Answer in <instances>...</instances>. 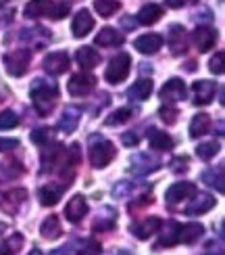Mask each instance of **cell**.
<instances>
[{
	"label": "cell",
	"mask_w": 225,
	"mask_h": 255,
	"mask_svg": "<svg viewBox=\"0 0 225 255\" xmlns=\"http://www.w3.org/2000/svg\"><path fill=\"white\" fill-rule=\"evenodd\" d=\"M31 101L40 115H48L59 101V88L52 82L46 80H36L31 84Z\"/></svg>",
	"instance_id": "cell-1"
},
{
	"label": "cell",
	"mask_w": 225,
	"mask_h": 255,
	"mask_svg": "<svg viewBox=\"0 0 225 255\" xmlns=\"http://www.w3.org/2000/svg\"><path fill=\"white\" fill-rule=\"evenodd\" d=\"M90 163L94 167H106L115 159V146L111 140H106L102 134H92L90 136Z\"/></svg>",
	"instance_id": "cell-2"
},
{
	"label": "cell",
	"mask_w": 225,
	"mask_h": 255,
	"mask_svg": "<svg viewBox=\"0 0 225 255\" xmlns=\"http://www.w3.org/2000/svg\"><path fill=\"white\" fill-rule=\"evenodd\" d=\"M69 2H52V0H31V2L25 4L23 13L29 19H36V17H44L50 15L52 19H63L69 13Z\"/></svg>",
	"instance_id": "cell-3"
},
{
	"label": "cell",
	"mask_w": 225,
	"mask_h": 255,
	"mask_svg": "<svg viewBox=\"0 0 225 255\" xmlns=\"http://www.w3.org/2000/svg\"><path fill=\"white\" fill-rule=\"evenodd\" d=\"M130 69H132V57L127 52H119V55H115L111 59L109 67L104 71V78L111 84H119L130 76Z\"/></svg>",
	"instance_id": "cell-4"
},
{
	"label": "cell",
	"mask_w": 225,
	"mask_h": 255,
	"mask_svg": "<svg viewBox=\"0 0 225 255\" xmlns=\"http://www.w3.org/2000/svg\"><path fill=\"white\" fill-rule=\"evenodd\" d=\"M29 61H31V50H13L4 55V67L10 76L15 78H21L27 73V67H29Z\"/></svg>",
	"instance_id": "cell-5"
},
{
	"label": "cell",
	"mask_w": 225,
	"mask_h": 255,
	"mask_svg": "<svg viewBox=\"0 0 225 255\" xmlns=\"http://www.w3.org/2000/svg\"><path fill=\"white\" fill-rule=\"evenodd\" d=\"M132 172L138 174V176H146V174H152L156 172V169L160 167V161L154 157V155H150V153H136L132 157Z\"/></svg>",
	"instance_id": "cell-6"
},
{
	"label": "cell",
	"mask_w": 225,
	"mask_h": 255,
	"mask_svg": "<svg viewBox=\"0 0 225 255\" xmlns=\"http://www.w3.org/2000/svg\"><path fill=\"white\" fill-rule=\"evenodd\" d=\"M96 78L88 76V73H75V76L69 80L67 88L71 97H88V94L94 90Z\"/></svg>",
	"instance_id": "cell-7"
},
{
	"label": "cell",
	"mask_w": 225,
	"mask_h": 255,
	"mask_svg": "<svg viewBox=\"0 0 225 255\" xmlns=\"http://www.w3.org/2000/svg\"><path fill=\"white\" fill-rule=\"evenodd\" d=\"M196 195V186L192 182H177V184H171L165 193V201L169 205H175L179 201H186L188 197H194Z\"/></svg>",
	"instance_id": "cell-8"
},
{
	"label": "cell",
	"mask_w": 225,
	"mask_h": 255,
	"mask_svg": "<svg viewBox=\"0 0 225 255\" xmlns=\"http://www.w3.org/2000/svg\"><path fill=\"white\" fill-rule=\"evenodd\" d=\"M160 99L167 101V103H177V101H184L186 99V84L184 80L179 78H171L163 88H160Z\"/></svg>",
	"instance_id": "cell-9"
},
{
	"label": "cell",
	"mask_w": 225,
	"mask_h": 255,
	"mask_svg": "<svg viewBox=\"0 0 225 255\" xmlns=\"http://www.w3.org/2000/svg\"><path fill=\"white\" fill-rule=\"evenodd\" d=\"M88 201H85V197L81 195H75L69 203L65 205V218L71 222V224H77V222H81L85 218V214H88Z\"/></svg>",
	"instance_id": "cell-10"
},
{
	"label": "cell",
	"mask_w": 225,
	"mask_h": 255,
	"mask_svg": "<svg viewBox=\"0 0 225 255\" xmlns=\"http://www.w3.org/2000/svg\"><path fill=\"white\" fill-rule=\"evenodd\" d=\"M44 69L52 76H61V73H65L69 69V55L67 52H50V55L44 57Z\"/></svg>",
	"instance_id": "cell-11"
},
{
	"label": "cell",
	"mask_w": 225,
	"mask_h": 255,
	"mask_svg": "<svg viewBox=\"0 0 225 255\" xmlns=\"http://www.w3.org/2000/svg\"><path fill=\"white\" fill-rule=\"evenodd\" d=\"M92 29H94V17L90 15V10L81 8L79 13L73 17V23H71L73 36L75 38H83V36H88Z\"/></svg>",
	"instance_id": "cell-12"
},
{
	"label": "cell",
	"mask_w": 225,
	"mask_h": 255,
	"mask_svg": "<svg viewBox=\"0 0 225 255\" xmlns=\"http://www.w3.org/2000/svg\"><path fill=\"white\" fill-rule=\"evenodd\" d=\"M27 199V190L23 188H15V190H8V193L0 195V209L8 211V214H15L19 209V205Z\"/></svg>",
	"instance_id": "cell-13"
},
{
	"label": "cell",
	"mask_w": 225,
	"mask_h": 255,
	"mask_svg": "<svg viewBox=\"0 0 225 255\" xmlns=\"http://www.w3.org/2000/svg\"><path fill=\"white\" fill-rule=\"evenodd\" d=\"M134 46H136V50H140L142 55H154V52L160 50V46H163V36L160 34H144L140 38H136Z\"/></svg>",
	"instance_id": "cell-14"
},
{
	"label": "cell",
	"mask_w": 225,
	"mask_h": 255,
	"mask_svg": "<svg viewBox=\"0 0 225 255\" xmlns=\"http://www.w3.org/2000/svg\"><path fill=\"white\" fill-rule=\"evenodd\" d=\"M215 197L213 195H207V193H198L196 197H194V201L186 207V214L188 216H200V214H207L209 209H213L215 207Z\"/></svg>",
	"instance_id": "cell-15"
},
{
	"label": "cell",
	"mask_w": 225,
	"mask_h": 255,
	"mask_svg": "<svg viewBox=\"0 0 225 255\" xmlns=\"http://www.w3.org/2000/svg\"><path fill=\"white\" fill-rule=\"evenodd\" d=\"M67 188H69V184H46L40 188L38 197L42 201V205H57Z\"/></svg>",
	"instance_id": "cell-16"
},
{
	"label": "cell",
	"mask_w": 225,
	"mask_h": 255,
	"mask_svg": "<svg viewBox=\"0 0 225 255\" xmlns=\"http://www.w3.org/2000/svg\"><path fill=\"white\" fill-rule=\"evenodd\" d=\"M202 235H205V226L202 224H196V222H192V224H181L177 228V243L192 245V243H196Z\"/></svg>",
	"instance_id": "cell-17"
},
{
	"label": "cell",
	"mask_w": 225,
	"mask_h": 255,
	"mask_svg": "<svg viewBox=\"0 0 225 255\" xmlns=\"http://www.w3.org/2000/svg\"><path fill=\"white\" fill-rule=\"evenodd\" d=\"M194 103L196 105H209L215 97V90L217 86L209 80H200V82H194Z\"/></svg>",
	"instance_id": "cell-18"
},
{
	"label": "cell",
	"mask_w": 225,
	"mask_h": 255,
	"mask_svg": "<svg viewBox=\"0 0 225 255\" xmlns=\"http://www.w3.org/2000/svg\"><path fill=\"white\" fill-rule=\"evenodd\" d=\"M160 226H163L160 218H148V220H142V222H138V224H134L130 230H132V235H136L140 241H144L148 237H152Z\"/></svg>",
	"instance_id": "cell-19"
},
{
	"label": "cell",
	"mask_w": 225,
	"mask_h": 255,
	"mask_svg": "<svg viewBox=\"0 0 225 255\" xmlns=\"http://www.w3.org/2000/svg\"><path fill=\"white\" fill-rule=\"evenodd\" d=\"M169 48L173 55H181L188 48V40H186V29L181 25H171L169 27Z\"/></svg>",
	"instance_id": "cell-20"
},
{
	"label": "cell",
	"mask_w": 225,
	"mask_h": 255,
	"mask_svg": "<svg viewBox=\"0 0 225 255\" xmlns=\"http://www.w3.org/2000/svg\"><path fill=\"white\" fill-rule=\"evenodd\" d=\"M217 42V31L211 29V27H198L194 31V44L198 48V52H207L215 46Z\"/></svg>",
	"instance_id": "cell-21"
},
{
	"label": "cell",
	"mask_w": 225,
	"mask_h": 255,
	"mask_svg": "<svg viewBox=\"0 0 225 255\" xmlns=\"http://www.w3.org/2000/svg\"><path fill=\"white\" fill-rule=\"evenodd\" d=\"M79 118H81L79 107H73V105H69V107H65V111H63V115H61L59 128L65 134H71V132H75V128H77Z\"/></svg>",
	"instance_id": "cell-22"
},
{
	"label": "cell",
	"mask_w": 225,
	"mask_h": 255,
	"mask_svg": "<svg viewBox=\"0 0 225 255\" xmlns=\"http://www.w3.org/2000/svg\"><path fill=\"white\" fill-rule=\"evenodd\" d=\"M160 17H163V8H160L158 4H154V2H148V4H144L140 8V13H138V23L154 25Z\"/></svg>",
	"instance_id": "cell-23"
},
{
	"label": "cell",
	"mask_w": 225,
	"mask_h": 255,
	"mask_svg": "<svg viewBox=\"0 0 225 255\" xmlns=\"http://www.w3.org/2000/svg\"><path fill=\"white\" fill-rule=\"evenodd\" d=\"M148 142L150 146L154 148V151H169L171 146H173V140H171V136L156 130V128H150L148 130Z\"/></svg>",
	"instance_id": "cell-24"
},
{
	"label": "cell",
	"mask_w": 225,
	"mask_h": 255,
	"mask_svg": "<svg viewBox=\"0 0 225 255\" xmlns=\"http://www.w3.org/2000/svg\"><path fill=\"white\" fill-rule=\"evenodd\" d=\"M96 44L98 46H121L123 44V34L115 31L113 27H102L96 36Z\"/></svg>",
	"instance_id": "cell-25"
},
{
	"label": "cell",
	"mask_w": 225,
	"mask_h": 255,
	"mask_svg": "<svg viewBox=\"0 0 225 255\" xmlns=\"http://www.w3.org/2000/svg\"><path fill=\"white\" fill-rule=\"evenodd\" d=\"M61 232H63L61 220L57 216H48L44 222H42V226H40V235L44 239H48V241H57L61 237Z\"/></svg>",
	"instance_id": "cell-26"
},
{
	"label": "cell",
	"mask_w": 225,
	"mask_h": 255,
	"mask_svg": "<svg viewBox=\"0 0 225 255\" xmlns=\"http://www.w3.org/2000/svg\"><path fill=\"white\" fill-rule=\"evenodd\" d=\"M25 174V167L21 165L19 161H6V163H0V184L8 182V180H15L19 176Z\"/></svg>",
	"instance_id": "cell-27"
},
{
	"label": "cell",
	"mask_w": 225,
	"mask_h": 255,
	"mask_svg": "<svg viewBox=\"0 0 225 255\" xmlns=\"http://www.w3.org/2000/svg\"><path fill=\"white\" fill-rule=\"evenodd\" d=\"M152 92V82L150 80H138L136 84H132V88L127 90V97L132 101H146Z\"/></svg>",
	"instance_id": "cell-28"
},
{
	"label": "cell",
	"mask_w": 225,
	"mask_h": 255,
	"mask_svg": "<svg viewBox=\"0 0 225 255\" xmlns=\"http://www.w3.org/2000/svg\"><path fill=\"white\" fill-rule=\"evenodd\" d=\"M75 57H77V63L83 69H92V67H96L100 63V55L94 48H90V46H81Z\"/></svg>",
	"instance_id": "cell-29"
},
{
	"label": "cell",
	"mask_w": 225,
	"mask_h": 255,
	"mask_svg": "<svg viewBox=\"0 0 225 255\" xmlns=\"http://www.w3.org/2000/svg\"><path fill=\"white\" fill-rule=\"evenodd\" d=\"M211 128V118L207 113H198L192 118L190 122V136L192 138H198V136H205Z\"/></svg>",
	"instance_id": "cell-30"
},
{
	"label": "cell",
	"mask_w": 225,
	"mask_h": 255,
	"mask_svg": "<svg viewBox=\"0 0 225 255\" xmlns=\"http://www.w3.org/2000/svg\"><path fill=\"white\" fill-rule=\"evenodd\" d=\"M202 182L217 188L219 193H223V167H217V169H207L202 174Z\"/></svg>",
	"instance_id": "cell-31"
},
{
	"label": "cell",
	"mask_w": 225,
	"mask_h": 255,
	"mask_svg": "<svg viewBox=\"0 0 225 255\" xmlns=\"http://www.w3.org/2000/svg\"><path fill=\"white\" fill-rule=\"evenodd\" d=\"M130 118H132V109H130V107H121V109L113 111L109 118L104 120V124L113 128V126H121V124H125V122H130Z\"/></svg>",
	"instance_id": "cell-32"
},
{
	"label": "cell",
	"mask_w": 225,
	"mask_h": 255,
	"mask_svg": "<svg viewBox=\"0 0 225 255\" xmlns=\"http://www.w3.org/2000/svg\"><path fill=\"white\" fill-rule=\"evenodd\" d=\"M94 8L98 10L100 17H111L119 10V2L117 0H94Z\"/></svg>",
	"instance_id": "cell-33"
},
{
	"label": "cell",
	"mask_w": 225,
	"mask_h": 255,
	"mask_svg": "<svg viewBox=\"0 0 225 255\" xmlns=\"http://www.w3.org/2000/svg\"><path fill=\"white\" fill-rule=\"evenodd\" d=\"M21 247H23V237L13 235L8 241H4L2 245H0V255H15L17 251H21Z\"/></svg>",
	"instance_id": "cell-34"
},
{
	"label": "cell",
	"mask_w": 225,
	"mask_h": 255,
	"mask_svg": "<svg viewBox=\"0 0 225 255\" xmlns=\"http://www.w3.org/2000/svg\"><path fill=\"white\" fill-rule=\"evenodd\" d=\"M219 153V142L211 140V142H202L196 146V155L198 159H202V161H209V159H213Z\"/></svg>",
	"instance_id": "cell-35"
},
{
	"label": "cell",
	"mask_w": 225,
	"mask_h": 255,
	"mask_svg": "<svg viewBox=\"0 0 225 255\" xmlns=\"http://www.w3.org/2000/svg\"><path fill=\"white\" fill-rule=\"evenodd\" d=\"M177 228H179V224H175V222L167 224V232L160 237L156 249L158 247H173V245H177Z\"/></svg>",
	"instance_id": "cell-36"
},
{
	"label": "cell",
	"mask_w": 225,
	"mask_h": 255,
	"mask_svg": "<svg viewBox=\"0 0 225 255\" xmlns=\"http://www.w3.org/2000/svg\"><path fill=\"white\" fill-rule=\"evenodd\" d=\"M15 126H19V118L15 111H2L0 113V130H13Z\"/></svg>",
	"instance_id": "cell-37"
},
{
	"label": "cell",
	"mask_w": 225,
	"mask_h": 255,
	"mask_svg": "<svg viewBox=\"0 0 225 255\" xmlns=\"http://www.w3.org/2000/svg\"><path fill=\"white\" fill-rule=\"evenodd\" d=\"M132 190H134V184L127 182V180H121V182H117L113 186V197L115 199H127L132 195Z\"/></svg>",
	"instance_id": "cell-38"
},
{
	"label": "cell",
	"mask_w": 225,
	"mask_h": 255,
	"mask_svg": "<svg viewBox=\"0 0 225 255\" xmlns=\"http://www.w3.org/2000/svg\"><path fill=\"white\" fill-rule=\"evenodd\" d=\"M98 253H100V245L94 239H85L79 243L77 255H98Z\"/></svg>",
	"instance_id": "cell-39"
},
{
	"label": "cell",
	"mask_w": 225,
	"mask_h": 255,
	"mask_svg": "<svg viewBox=\"0 0 225 255\" xmlns=\"http://www.w3.org/2000/svg\"><path fill=\"white\" fill-rule=\"evenodd\" d=\"M48 140H50V130L48 128H38V130L31 132V142H36L38 146L46 144Z\"/></svg>",
	"instance_id": "cell-40"
},
{
	"label": "cell",
	"mask_w": 225,
	"mask_h": 255,
	"mask_svg": "<svg viewBox=\"0 0 225 255\" xmlns=\"http://www.w3.org/2000/svg\"><path fill=\"white\" fill-rule=\"evenodd\" d=\"M158 115H160V120H163L165 124H169V126H173L175 122H177V109H171V107H163L158 111Z\"/></svg>",
	"instance_id": "cell-41"
},
{
	"label": "cell",
	"mask_w": 225,
	"mask_h": 255,
	"mask_svg": "<svg viewBox=\"0 0 225 255\" xmlns=\"http://www.w3.org/2000/svg\"><path fill=\"white\" fill-rule=\"evenodd\" d=\"M223 57H225L223 52H217V55L213 57L211 63H209V65H211V71L215 73V76H221V73H223Z\"/></svg>",
	"instance_id": "cell-42"
},
{
	"label": "cell",
	"mask_w": 225,
	"mask_h": 255,
	"mask_svg": "<svg viewBox=\"0 0 225 255\" xmlns=\"http://www.w3.org/2000/svg\"><path fill=\"white\" fill-rule=\"evenodd\" d=\"M113 226H115V218H109V220H98V222H94L92 230H94V232H102V230H111Z\"/></svg>",
	"instance_id": "cell-43"
},
{
	"label": "cell",
	"mask_w": 225,
	"mask_h": 255,
	"mask_svg": "<svg viewBox=\"0 0 225 255\" xmlns=\"http://www.w3.org/2000/svg\"><path fill=\"white\" fill-rule=\"evenodd\" d=\"M19 146L17 138H0V153H6V151H13V148Z\"/></svg>",
	"instance_id": "cell-44"
},
{
	"label": "cell",
	"mask_w": 225,
	"mask_h": 255,
	"mask_svg": "<svg viewBox=\"0 0 225 255\" xmlns=\"http://www.w3.org/2000/svg\"><path fill=\"white\" fill-rule=\"evenodd\" d=\"M171 167H173V172H186L188 169V159L184 157H177V159H173V161H171Z\"/></svg>",
	"instance_id": "cell-45"
},
{
	"label": "cell",
	"mask_w": 225,
	"mask_h": 255,
	"mask_svg": "<svg viewBox=\"0 0 225 255\" xmlns=\"http://www.w3.org/2000/svg\"><path fill=\"white\" fill-rule=\"evenodd\" d=\"M138 140H140V138H138L136 132H125V134H123V144H125V146H136Z\"/></svg>",
	"instance_id": "cell-46"
},
{
	"label": "cell",
	"mask_w": 225,
	"mask_h": 255,
	"mask_svg": "<svg viewBox=\"0 0 225 255\" xmlns=\"http://www.w3.org/2000/svg\"><path fill=\"white\" fill-rule=\"evenodd\" d=\"M146 205H150V197H142V199H138V203L130 205V214H134V211L142 209V207H146Z\"/></svg>",
	"instance_id": "cell-47"
},
{
	"label": "cell",
	"mask_w": 225,
	"mask_h": 255,
	"mask_svg": "<svg viewBox=\"0 0 225 255\" xmlns=\"http://www.w3.org/2000/svg\"><path fill=\"white\" fill-rule=\"evenodd\" d=\"M190 2H194V0H167V6L171 8H181V6H186Z\"/></svg>",
	"instance_id": "cell-48"
},
{
	"label": "cell",
	"mask_w": 225,
	"mask_h": 255,
	"mask_svg": "<svg viewBox=\"0 0 225 255\" xmlns=\"http://www.w3.org/2000/svg\"><path fill=\"white\" fill-rule=\"evenodd\" d=\"M123 25H125L127 29H134V27L138 25V21H136V19H127V17H123Z\"/></svg>",
	"instance_id": "cell-49"
},
{
	"label": "cell",
	"mask_w": 225,
	"mask_h": 255,
	"mask_svg": "<svg viewBox=\"0 0 225 255\" xmlns=\"http://www.w3.org/2000/svg\"><path fill=\"white\" fill-rule=\"evenodd\" d=\"M4 230H6V224H4V222H0V235H2Z\"/></svg>",
	"instance_id": "cell-50"
},
{
	"label": "cell",
	"mask_w": 225,
	"mask_h": 255,
	"mask_svg": "<svg viewBox=\"0 0 225 255\" xmlns=\"http://www.w3.org/2000/svg\"><path fill=\"white\" fill-rule=\"evenodd\" d=\"M31 255H40V253H38V251H34V253H31Z\"/></svg>",
	"instance_id": "cell-51"
}]
</instances>
